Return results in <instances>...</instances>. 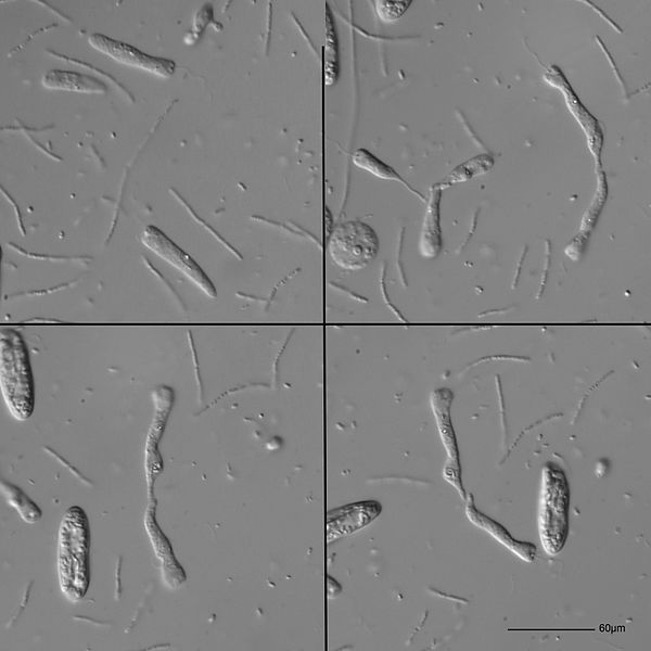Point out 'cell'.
Masks as SVG:
<instances>
[{"instance_id": "obj_8", "label": "cell", "mask_w": 651, "mask_h": 651, "mask_svg": "<svg viewBox=\"0 0 651 651\" xmlns=\"http://www.w3.org/2000/svg\"><path fill=\"white\" fill-rule=\"evenodd\" d=\"M551 72H548L546 76H551L553 80H547L551 85L558 87L563 91L566 101L569 107V110L573 113V116L576 117L577 121L580 123L582 129L584 130L587 140H589V147L597 161L598 167H601L602 161V148H603V132L601 126H599L597 120L592 116V114L586 110L582 105V102L574 93L570 84L567 82L565 75L557 67L550 69Z\"/></svg>"}, {"instance_id": "obj_17", "label": "cell", "mask_w": 651, "mask_h": 651, "mask_svg": "<svg viewBox=\"0 0 651 651\" xmlns=\"http://www.w3.org/2000/svg\"><path fill=\"white\" fill-rule=\"evenodd\" d=\"M2 490L9 504L14 507L21 518L28 523H36L42 518V510L30 497L16 485L7 481L2 482Z\"/></svg>"}, {"instance_id": "obj_3", "label": "cell", "mask_w": 651, "mask_h": 651, "mask_svg": "<svg viewBox=\"0 0 651 651\" xmlns=\"http://www.w3.org/2000/svg\"><path fill=\"white\" fill-rule=\"evenodd\" d=\"M539 528L548 555L563 551L569 535L570 488L563 469L548 463L543 468Z\"/></svg>"}, {"instance_id": "obj_1", "label": "cell", "mask_w": 651, "mask_h": 651, "mask_svg": "<svg viewBox=\"0 0 651 651\" xmlns=\"http://www.w3.org/2000/svg\"><path fill=\"white\" fill-rule=\"evenodd\" d=\"M58 574L61 591L72 603L85 597L91 585L92 531L83 508L70 507L59 529Z\"/></svg>"}, {"instance_id": "obj_13", "label": "cell", "mask_w": 651, "mask_h": 651, "mask_svg": "<svg viewBox=\"0 0 651 651\" xmlns=\"http://www.w3.org/2000/svg\"><path fill=\"white\" fill-rule=\"evenodd\" d=\"M43 85L49 89L76 93L107 92L106 84L93 78V76L61 70L47 72L43 78Z\"/></svg>"}, {"instance_id": "obj_6", "label": "cell", "mask_w": 651, "mask_h": 651, "mask_svg": "<svg viewBox=\"0 0 651 651\" xmlns=\"http://www.w3.org/2000/svg\"><path fill=\"white\" fill-rule=\"evenodd\" d=\"M142 242L149 250L156 253L159 258L168 262L176 270L188 277L209 298L215 299L217 297L216 288L206 272L202 270L200 265L189 254L161 232L158 227L147 226L142 235Z\"/></svg>"}, {"instance_id": "obj_11", "label": "cell", "mask_w": 651, "mask_h": 651, "mask_svg": "<svg viewBox=\"0 0 651 651\" xmlns=\"http://www.w3.org/2000/svg\"><path fill=\"white\" fill-rule=\"evenodd\" d=\"M442 189L433 186L428 202L423 228H421L419 251L426 259L437 258L442 249L440 203Z\"/></svg>"}, {"instance_id": "obj_7", "label": "cell", "mask_w": 651, "mask_h": 651, "mask_svg": "<svg viewBox=\"0 0 651 651\" xmlns=\"http://www.w3.org/2000/svg\"><path fill=\"white\" fill-rule=\"evenodd\" d=\"M88 42L101 54L122 63V65L146 70L167 79L171 78L176 71L174 61L149 56L129 44L113 40L106 35L93 34L89 36Z\"/></svg>"}, {"instance_id": "obj_9", "label": "cell", "mask_w": 651, "mask_h": 651, "mask_svg": "<svg viewBox=\"0 0 651 651\" xmlns=\"http://www.w3.org/2000/svg\"><path fill=\"white\" fill-rule=\"evenodd\" d=\"M466 502V515L475 526L487 531L496 541H499L501 544L506 546L508 550L519 556L523 561L533 563L536 558V552H538V548H536L534 544L515 540L512 534H510L501 523L493 520L487 515H484L480 510H478L474 502V496L471 494Z\"/></svg>"}, {"instance_id": "obj_5", "label": "cell", "mask_w": 651, "mask_h": 651, "mask_svg": "<svg viewBox=\"0 0 651 651\" xmlns=\"http://www.w3.org/2000/svg\"><path fill=\"white\" fill-rule=\"evenodd\" d=\"M454 398L455 395L451 389L440 388L431 393L430 405L433 415L436 417L441 441L446 453H448V462H446L443 477L446 482L453 485L462 499L467 501L462 480V466L461 461H459L456 432L451 418V407Z\"/></svg>"}, {"instance_id": "obj_15", "label": "cell", "mask_w": 651, "mask_h": 651, "mask_svg": "<svg viewBox=\"0 0 651 651\" xmlns=\"http://www.w3.org/2000/svg\"><path fill=\"white\" fill-rule=\"evenodd\" d=\"M324 74L328 86L335 85L340 76V50L336 21L327 7L326 40L324 47Z\"/></svg>"}, {"instance_id": "obj_16", "label": "cell", "mask_w": 651, "mask_h": 651, "mask_svg": "<svg viewBox=\"0 0 651 651\" xmlns=\"http://www.w3.org/2000/svg\"><path fill=\"white\" fill-rule=\"evenodd\" d=\"M493 165V157L488 155V153H485V155L476 157L462 165H459V167L446 176L444 181L436 186L442 189L454 186L458 183L466 182L471 180L472 177L489 172L493 168Z\"/></svg>"}, {"instance_id": "obj_10", "label": "cell", "mask_w": 651, "mask_h": 651, "mask_svg": "<svg viewBox=\"0 0 651 651\" xmlns=\"http://www.w3.org/2000/svg\"><path fill=\"white\" fill-rule=\"evenodd\" d=\"M381 506L377 502H364L347 507H341L333 512L335 516L328 515V529L335 528L328 532L331 535L342 536L360 530L379 516Z\"/></svg>"}, {"instance_id": "obj_4", "label": "cell", "mask_w": 651, "mask_h": 651, "mask_svg": "<svg viewBox=\"0 0 651 651\" xmlns=\"http://www.w3.org/2000/svg\"><path fill=\"white\" fill-rule=\"evenodd\" d=\"M379 237L372 226L362 221L337 225L329 238L331 259L343 270L360 271L379 253Z\"/></svg>"}, {"instance_id": "obj_18", "label": "cell", "mask_w": 651, "mask_h": 651, "mask_svg": "<svg viewBox=\"0 0 651 651\" xmlns=\"http://www.w3.org/2000/svg\"><path fill=\"white\" fill-rule=\"evenodd\" d=\"M413 2L411 0H378L375 2L377 15L382 22L394 23L401 19Z\"/></svg>"}, {"instance_id": "obj_12", "label": "cell", "mask_w": 651, "mask_h": 651, "mask_svg": "<svg viewBox=\"0 0 651 651\" xmlns=\"http://www.w3.org/2000/svg\"><path fill=\"white\" fill-rule=\"evenodd\" d=\"M607 195L608 186L606 175L605 173H601L598 175V188L594 202L592 203L591 208L587 210L584 215V219L580 227V233L577 238H574L571 244L566 248V253L572 260L577 261L582 257L587 238L590 237L593 228L596 225L598 216L601 214L605 206Z\"/></svg>"}, {"instance_id": "obj_14", "label": "cell", "mask_w": 651, "mask_h": 651, "mask_svg": "<svg viewBox=\"0 0 651 651\" xmlns=\"http://www.w3.org/2000/svg\"><path fill=\"white\" fill-rule=\"evenodd\" d=\"M352 161L355 167L372 174L379 178V180L398 182L405 186L411 193L415 194L421 200L426 201L423 195H420L404 178L395 171L385 161L380 160L374 155L373 152L365 148L357 149L352 156Z\"/></svg>"}, {"instance_id": "obj_2", "label": "cell", "mask_w": 651, "mask_h": 651, "mask_svg": "<svg viewBox=\"0 0 651 651\" xmlns=\"http://www.w3.org/2000/svg\"><path fill=\"white\" fill-rule=\"evenodd\" d=\"M0 386L11 415L29 419L35 401L31 357L22 336L11 328H3L0 336Z\"/></svg>"}]
</instances>
